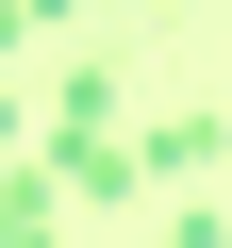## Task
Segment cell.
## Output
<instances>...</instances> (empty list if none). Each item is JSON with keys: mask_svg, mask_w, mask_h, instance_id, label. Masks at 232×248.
<instances>
[{"mask_svg": "<svg viewBox=\"0 0 232 248\" xmlns=\"http://www.w3.org/2000/svg\"><path fill=\"white\" fill-rule=\"evenodd\" d=\"M50 182H66V199H133V182H149L133 133H116V66H83V83L50 99Z\"/></svg>", "mask_w": 232, "mask_h": 248, "instance_id": "cell-1", "label": "cell"}, {"mask_svg": "<svg viewBox=\"0 0 232 248\" xmlns=\"http://www.w3.org/2000/svg\"><path fill=\"white\" fill-rule=\"evenodd\" d=\"M133 166H149V182H215V166H232V116H149Z\"/></svg>", "mask_w": 232, "mask_h": 248, "instance_id": "cell-2", "label": "cell"}, {"mask_svg": "<svg viewBox=\"0 0 232 248\" xmlns=\"http://www.w3.org/2000/svg\"><path fill=\"white\" fill-rule=\"evenodd\" d=\"M50 232H66V182L17 166V182H0V248H50Z\"/></svg>", "mask_w": 232, "mask_h": 248, "instance_id": "cell-3", "label": "cell"}, {"mask_svg": "<svg viewBox=\"0 0 232 248\" xmlns=\"http://www.w3.org/2000/svg\"><path fill=\"white\" fill-rule=\"evenodd\" d=\"M17 33H33V17H17V0H0V50H17Z\"/></svg>", "mask_w": 232, "mask_h": 248, "instance_id": "cell-4", "label": "cell"}]
</instances>
